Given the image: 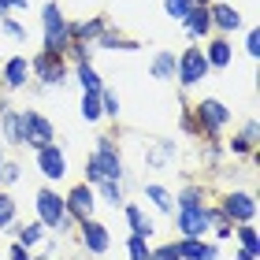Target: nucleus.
Wrapping results in <instances>:
<instances>
[{"label": "nucleus", "mask_w": 260, "mask_h": 260, "mask_svg": "<svg viewBox=\"0 0 260 260\" xmlns=\"http://www.w3.org/2000/svg\"><path fill=\"white\" fill-rule=\"evenodd\" d=\"M34 160H38V171L45 182H60L67 175V152L63 145H56V141H45V145L34 149Z\"/></svg>", "instance_id": "nucleus-10"}, {"label": "nucleus", "mask_w": 260, "mask_h": 260, "mask_svg": "<svg viewBox=\"0 0 260 260\" xmlns=\"http://www.w3.org/2000/svg\"><path fill=\"white\" fill-rule=\"evenodd\" d=\"M15 219H19V201L8 190H0V231H8Z\"/></svg>", "instance_id": "nucleus-32"}, {"label": "nucleus", "mask_w": 260, "mask_h": 260, "mask_svg": "<svg viewBox=\"0 0 260 260\" xmlns=\"http://www.w3.org/2000/svg\"><path fill=\"white\" fill-rule=\"evenodd\" d=\"M175 63H179V52L175 49H156L149 60V75L156 82H175Z\"/></svg>", "instance_id": "nucleus-22"}, {"label": "nucleus", "mask_w": 260, "mask_h": 260, "mask_svg": "<svg viewBox=\"0 0 260 260\" xmlns=\"http://www.w3.org/2000/svg\"><path fill=\"white\" fill-rule=\"evenodd\" d=\"M78 227V242H82V249H86L89 256H104L112 249V231H108V223H101L97 216H89V219H82L75 223Z\"/></svg>", "instance_id": "nucleus-7"}, {"label": "nucleus", "mask_w": 260, "mask_h": 260, "mask_svg": "<svg viewBox=\"0 0 260 260\" xmlns=\"http://www.w3.org/2000/svg\"><path fill=\"white\" fill-rule=\"evenodd\" d=\"M30 78H38L41 86H49V89L67 86V78H71L67 56L63 52H52V49H38L30 56Z\"/></svg>", "instance_id": "nucleus-5"}, {"label": "nucleus", "mask_w": 260, "mask_h": 260, "mask_svg": "<svg viewBox=\"0 0 260 260\" xmlns=\"http://www.w3.org/2000/svg\"><path fill=\"white\" fill-rule=\"evenodd\" d=\"M179 260H219V242L208 238H175Z\"/></svg>", "instance_id": "nucleus-17"}, {"label": "nucleus", "mask_w": 260, "mask_h": 260, "mask_svg": "<svg viewBox=\"0 0 260 260\" xmlns=\"http://www.w3.org/2000/svg\"><path fill=\"white\" fill-rule=\"evenodd\" d=\"M78 115H82L86 123H101V119H104V112H101V89H97V93L82 89V101H78Z\"/></svg>", "instance_id": "nucleus-30"}, {"label": "nucleus", "mask_w": 260, "mask_h": 260, "mask_svg": "<svg viewBox=\"0 0 260 260\" xmlns=\"http://www.w3.org/2000/svg\"><path fill=\"white\" fill-rule=\"evenodd\" d=\"M93 193H97V201H104V205H112V208H123V182H115V179H101L97 186H93Z\"/></svg>", "instance_id": "nucleus-28"}, {"label": "nucleus", "mask_w": 260, "mask_h": 260, "mask_svg": "<svg viewBox=\"0 0 260 260\" xmlns=\"http://www.w3.org/2000/svg\"><path fill=\"white\" fill-rule=\"evenodd\" d=\"M141 197H145L156 212H164V216L175 212V193L168 190V186H160V182H141Z\"/></svg>", "instance_id": "nucleus-25"}, {"label": "nucleus", "mask_w": 260, "mask_h": 260, "mask_svg": "<svg viewBox=\"0 0 260 260\" xmlns=\"http://www.w3.org/2000/svg\"><path fill=\"white\" fill-rule=\"evenodd\" d=\"M19 119H22V134H26V145L38 149L45 141H56V126L45 112L38 108H19Z\"/></svg>", "instance_id": "nucleus-11"}, {"label": "nucleus", "mask_w": 260, "mask_h": 260, "mask_svg": "<svg viewBox=\"0 0 260 260\" xmlns=\"http://www.w3.org/2000/svg\"><path fill=\"white\" fill-rule=\"evenodd\" d=\"M193 4H212V0H193Z\"/></svg>", "instance_id": "nucleus-45"}, {"label": "nucleus", "mask_w": 260, "mask_h": 260, "mask_svg": "<svg viewBox=\"0 0 260 260\" xmlns=\"http://www.w3.org/2000/svg\"><path fill=\"white\" fill-rule=\"evenodd\" d=\"M52 260H56V256H52Z\"/></svg>", "instance_id": "nucleus-46"}, {"label": "nucleus", "mask_w": 260, "mask_h": 260, "mask_svg": "<svg viewBox=\"0 0 260 260\" xmlns=\"http://www.w3.org/2000/svg\"><path fill=\"white\" fill-rule=\"evenodd\" d=\"M101 112H104V119H119V112H123V101H119V93H112L108 86L101 89Z\"/></svg>", "instance_id": "nucleus-34"}, {"label": "nucleus", "mask_w": 260, "mask_h": 260, "mask_svg": "<svg viewBox=\"0 0 260 260\" xmlns=\"http://www.w3.org/2000/svg\"><path fill=\"white\" fill-rule=\"evenodd\" d=\"M223 149H227L231 156H256V149H260V126H256V119H245L242 130H234V138H227Z\"/></svg>", "instance_id": "nucleus-16"}, {"label": "nucleus", "mask_w": 260, "mask_h": 260, "mask_svg": "<svg viewBox=\"0 0 260 260\" xmlns=\"http://www.w3.org/2000/svg\"><path fill=\"white\" fill-rule=\"evenodd\" d=\"M4 160H8V156H4V141H0V168H4Z\"/></svg>", "instance_id": "nucleus-44"}, {"label": "nucleus", "mask_w": 260, "mask_h": 260, "mask_svg": "<svg viewBox=\"0 0 260 260\" xmlns=\"http://www.w3.org/2000/svg\"><path fill=\"white\" fill-rule=\"evenodd\" d=\"M30 0H8V11H26Z\"/></svg>", "instance_id": "nucleus-42"}, {"label": "nucleus", "mask_w": 260, "mask_h": 260, "mask_svg": "<svg viewBox=\"0 0 260 260\" xmlns=\"http://www.w3.org/2000/svg\"><path fill=\"white\" fill-rule=\"evenodd\" d=\"M190 8H193V0H164V11H168V19H175V22H182Z\"/></svg>", "instance_id": "nucleus-35"}, {"label": "nucleus", "mask_w": 260, "mask_h": 260, "mask_svg": "<svg viewBox=\"0 0 260 260\" xmlns=\"http://www.w3.org/2000/svg\"><path fill=\"white\" fill-rule=\"evenodd\" d=\"M67 45H71V19H67V11L56 4V0H45V8H41V49L67 52Z\"/></svg>", "instance_id": "nucleus-4"}, {"label": "nucleus", "mask_w": 260, "mask_h": 260, "mask_svg": "<svg viewBox=\"0 0 260 260\" xmlns=\"http://www.w3.org/2000/svg\"><path fill=\"white\" fill-rule=\"evenodd\" d=\"M208 75H212V67H208V60H205L201 41H190V45L179 52V63H175V82H179L182 89H197Z\"/></svg>", "instance_id": "nucleus-6"}, {"label": "nucleus", "mask_w": 260, "mask_h": 260, "mask_svg": "<svg viewBox=\"0 0 260 260\" xmlns=\"http://www.w3.org/2000/svg\"><path fill=\"white\" fill-rule=\"evenodd\" d=\"M0 26H4V34H8V38H11V41H19V45H26V26H22V22H15V19H11V15H4V19H0Z\"/></svg>", "instance_id": "nucleus-36"}, {"label": "nucleus", "mask_w": 260, "mask_h": 260, "mask_svg": "<svg viewBox=\"0 0 260 260\" xmlns=\"http://www.w3.org/2000/svg\"><path fill=\"white\" fill-rule=\"evenodd\" d=\"M205 60L212 71H227L234 63V41L227 38V34H212V38H205Z\"/></svg>", "instance_id": "nucleus-15"}, {"label": "nucleus", "mask_w": 260, "mask_h": 260, "mask_svg": "<svg viewBox=\"0 0 260 260\" xmlns=\"http://www.w3.org/2000/svg\"><path fill=\"white\" fill-rule=\"evenodd\" d=\"M8 231L15 234V242H19V245H26V249H38V245L45 242V234H49L38 219H30V223H11Z\"/></svg>", "instance_id": "nucleus-26"}, {"label": "nucleus", "mask_w": 260, "mask_h": 260, "mask_svg": "<svg viewBox=\"0 0 260 260\" xmlns=\"http://www.w3.org/2000/svg\"><path fill=\"white\" fill-rule=\"evenodd\" d=\"M208 15H212V34H238L245 30V19H242V11L234 8V4H223V0H212L208 4Z\"/></svg>", "instance_id": "nucleus-13"}, {"label": "nucleus", "mask_w": 260, "mask_h": 260, "mask_svg": "<svg viewBox=\"0 0 260 260\" xmlns=\"http://www.w3.org/2000/svg\"><path fill=\"white\" fill-rule=\"evenodd\" d=\"M108 15H93V19H82V22H71V41H86V45H93L104 34V26H108Z\"/></svg>", "instance_id": "nucleus-23"}, {"label": "nucleus", "mask_w": 260, "mask_h": 260, "mask_svg": "<svg viewBox=\"0 0 260 260\" xmlns=\"http://www.w3.org/2000/svg\"><path fill=\"white\" fill-rule=\"evenodd\" d=\"M34 212H38V223L49 234H67L75 223L67 216V205H63V193H56L52 182L38 186V193H34Z\"/></svg>", "instance_id": "nucleus-2"}, {"label": "nucleus", "mask_w": 260, "mask_h": 260, "mask_svg": "<svg viewBox=\"0 0 260 260\" xmlns=\"http://www.w3.org/2000/svg\"><path fill=\"white\" fill-rule=\"evenodd\" d=\"M245 56H253V60L260 56V34L256 30H245Z\"/></svg>", "instance_id": "nucleus-40"}, {"label": "nucleus", "mask_w": 260, "mask_h": 260, "mask_svg": "<svg viewBox=\"0 0 260 260\" xmlns=\"http://www.w3.org/2000/svg\"><path fill=\"white\" fill-rule=\"evenodd\" d=\"M0 82H4V89H8V93L26 89V82H30V56H26V52L8 56L4 67H0Z\"/></svg>", "instance_id": "nucleus-14"}, {"label": "nucleus", "mask_w": 260, "mask_h": 260, "mask_svg": "<svg viewBox=\"0 0 260 260\" xmlns=\"http://www.w3.org/2000/svg\"><path fill=\"white\" fill-rule=\"evenodd\" d=\"M93 49H104V52H141L145 45H141L138 38H126L119 26H112V22H108V26H104V34L93 41Z\"/></svg>", "instance_id": "nucleus-18"}, {"label": "nucleus", "mask_w": 260, "mask_h": 260, "mask_svg": "<svg viewBox=\"0 0 260 260\" xmlns=\"http://www.w3.org/2000/svg\"><path fill=\"white\" fill-rule=\"evenodd\" d=\"M101 179H115V182H126V164H123V152L115 145L112 134H97V145L86 156V179L89 186H97Z\"/></svg>", "instance_id": "nucleus-1"}, {"label": "nucleus", "mask_w": 260, "mask_h": 260, "mask_svg": "<svg viewBox=\"0 0 260 260\" xmlns=\"http://www.w3.org/2000/svg\"><path fill=\"white\" fill-rule=\"evenodd\" d=\"M179 130H182V134H190V138H197V123H193V115H190V108L182 112V119H179Z\"/></svg>", "instance_id": "nucleus-41"}, {"label": "nucleus", "mask_w": 260, "mask_h": 260, "mask_svg": "<svg viewBox=\"0 0 260 260\" xmlns=\"http://www.w3.org/2000/svg\"><path fill=\"white\" fill-rule=\"evenodd\" d=\"M63 205H67L71 223H82V219L93 216V208H97V193H93L89 182H75V186L63 193Z\"/></svg>", "instance_id": "nucleus-12"}, {"label": "nucleus", "mask_w": 260, "mask_h": 260, "mask_svg": "<svg viewBox=\"0 0 260 260\" xmlns=\"http://www.w3.org/2000/svg\"><path fill=\"white\" fill-rule=\"evenodd\" d=\"M216 205L223 208V216L231 223H253L256 219V197L249 190H227V193H219Z\"/></svg>", "instance_id": "nucleus-9"}, {"label": "nucleus", "mask_w": 260, "mask_h": 260, "mask_svg": "<svg viewBox=\"0 0 260 260\" xmlns=\"http://www.w3.org/2000/svg\"><path fill=\"white\" fill-rule=\"evenodd\" d=\"M123 219H126L130 234H138V238H152V231H156L152 216H145V208L134 205V201H123Z\"/></svg>", "instance_id": "nucleus-21"}, {"label": "nucleus", "mask_w": 260, "mask_h": 260, "mask_svg": "<svg viewBox=\"0 0 260 260\" xmlns=\"http://www.w3.org/2000/svg\"><path fill=\"white\" fill-rule=\"evenodd\" d=\"M190 115H193V123H197V138H219L223 130L234 123V112L219 97H201L193 108H190Z\"/></svg>", "instance_id": "nucleus-3"}, {"label": "nucleus", "mask_w": 260, "mask_h": 260, "mask_svg": "<svg viewBox=\"0 0 260 260\" xmlns=\"http://www.w3.org/2000/svg\"><path fill=\"white\" fill-rule=\"evenodd\" d=\"M231 238H238L242 249H249V253L260 256V234H256L253 223H234V234H231Z\"/></svg>", "instance_id": "nucleus-31"}, {"label": "nucleus", "mask_w": 260, "mask_h": 260, "mask_svg": "<svg viewBox=\"0 0 260 260\" xmlns=\"http://www.w3.org/2000/svg\"><path fill=\"white\" fill-rule=\"evenodd\" d=\"M19 179H22V164L4 160V168H0V186H15Z\"/></svg>", "instance_id": "nucleus-37"}, {"label": "nucleus", "mask_w": 260, "mask_h": 260, "mask_svg": "<svg viewBox=\"0 0 260 260\" xmlns=\"http://www.w3.org/2000/svg\"><path fill=\"white\" fill-rule=\"evenodd\" d=\"M208 190L201 182H190V186H182L179 193H175V208H201V205H208Z\"/></svg>", "instance_id": "nucleus-27"}, {"label": "nucleus", "mask_w": 260, "mask_h": 260, "mask_svg": "<svg viewBox=\"0 0 260 260\" xmlns=\"http://www.w3.org/2000/svg\"><path fill=\"white\" fill-rule=\"evenodd\" d=\"M182 30H186V38H190V41H205V38H212V15H208V4H193L190 11H186Z\"/></svg>", "instance_id": "nucleus-20"}, {"label": "nucleus", "mask_w": 260, "mask_h": 260, "mask_svg": "<svg viewBox=\"0 0 260 260\" xmlns=\"http://www.w3.org/2000/svg\"><path fill=\"white\" fill-rule=\"evenodd\" d=\"M0 138L4 145H26V134H22V119H19V108H11L8 101H0Z\"/></svg>", "instance_id": "nucleus-19"}, {"label": "nucleus", "mask_w": 260, "mask_h": 260, "mask_svg": "<svg viewBox=\"0 0 260 260\" xmlns=\"http://www.w3.org/2000/svg\"><path fill=\"white\" fill-rule=\"evenodd\" d=\"M149 260H179V253H175V242H164V245H152Z\"/></svg>", "instance_id": "nucleus-38"}, {"label": "nucleus", "mask_w": 260, "mask_h": 260, "mask_svg": "<svg viewBox=\"0 0 260 260\" xmlns=\"http://www.w3.org/2000/svg\"><path fill=\"white\" fill-rule=\"evenodd\" d=\"M175 234L179 238H208L212 231V219H208V205L201 208H175Z\"/></svg>", "instance_id": "nucleus-8"}, {"label": "nucleus", "mask_w": 260, "mask_h": 260, "mask_svg": "<svg viewBox=\"0 0 260 260\" xmlns=\"http://www.w3.org/2000/svg\"><path fill=\"white\" fill-rule=\"evenodd\" d=\"M71 75H75L78 86L89 89V93L104 89V82H101V75H97V67H93V60H86V63H71Z\"/></svg>", "instance_id": "nucleus-29"}, {"label": "nucleus", "mask_w": 260, "mask_h": 260, "mask_svg": "<svg viewBox=\"0 0 260 260\" xmlns=\"http://www.w3.org/2000/svg\"><path fill=\"white\" fill-rule=\"evenodd\" d=\"M175 156H179V145H175L171 138H160L156 149H145V164H149L152 171H168Z\"/></svg>", "instance_id": "nucleus-24"}, {"label": "nucleus", "mask_w": 260, "mask_h": 260, "mask_svg": "<svg viewBox=\"0 0 260 260\" xmlns=\"http://www.w3.org/2000/svg\"><path fill=\"white\" fill-rule=\"evenodd\" d=\"M4 260H38V256H34V249H26V245H11V249L4 253Z\"/></svg>", "instance_id": "nucleus-39"}, {"label": "nucleus", "mask_w": 260, "mask_h": 260, "mask_svg": "<svg viewBox=\"0 0 260 260\" xmlns=\"http://www.w3.org/2000/svg\"><path fill=\"white\" fill-rule=\"evenodd\" d=\"M234 260H256V253H249V249H238V256Z\"/></svg>", "instance_id": "nucleus-43"}, {"label": "nucleus", "mask_w": 260, "mask_h": 260, "mask_svg": "<svg viewBox=\"0 0 260 260\" xmlns=\"http://www.w3.org/2000/svg\"><path fill=\"white\" fill-rule=\"evenodd\" d=\"M149 253H152V242L149 238L126 234V260H149Z\"/></svg>", "instance_id": "nucleus-33"}]
</instances>
